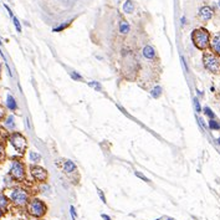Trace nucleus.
I'll return each mask as SVG.
<instances>
[{"instance_id":"473e14b6","label":"nucleus","mask_w":220,"mask_h":220,"mask_svg":"<svg viewBox=\"0 0 220 220\" xmlns=\"http://www.w3.org/2000/svg\"><path fill=\"white\" fill-rule=\"evenodd\" d=\"M185 24V18L183 16V18H182V25H184Z\"/></svg>"},{"instance_id":"e433bc0d","label":"nucleus","mask_w":220,"mask_h":220,"mask_svg":"<svg viewBox=\"0 0 220 220\" xmlns=\"http://www.w3.org/2000/svg\"><path fill=\"white\" fill-rule=\"evenodd\" d=\"M0 71H1V65H0Z\"/></svg>"},{"instance_id":"2f4dec72","label":"nucleus","mask_w":220,"mask_h":220,"mask_svg":"<svg viewBox=\"0 0 220 220\" xmlns=\"http://www.w3.org/2000/svg\"><path fill=\"white\" fill-rule=\"evenodd\" d=\"M102 218L105 219V220H112V219L108 217V215H106V214H102Z\"/></svg>"},{"instance_id":"4468645a","label":"nucleus","mask_w":220,"mask_h":220,"mask_svg":"<svg viewBox=\"0 0 220 220\" xmlns=\"http://www.w3.org/2000/svg\"><path fill=\"white\" fill-rule=\"evenodd\" d=\"M123 11L126 12V14H132V12L134 11V4H133V1L127 0V1L123 4Z\"/></svg>"},{"instance_id":"9b49d317","label":"nucleus","mask_w":220,"mask_h":220,"mask_svg":"<svg viewBox=\"0 0 220 220\" xmlns=\"http://www.w3.org/2000/svg\"><path fill=\"white\" fill-rule=\"evenodd\" d=\"M143 56L146 57V59L148 60H154L156 59V51L154 49H153L152 46H149V45H147V46L143 47Z\"/></svg>"},{"instance_id":"72a5a7b5","label":"nucleus","mask_w":220,"mask_h":220,"mask_svg":"<svg viewBox=\"0 0 220 220\" xmlns=\"http://www.w3.org/2000/svg\"><path fill=\"white\" fill-rule=\"evenodd\" d=\"M1 215H3V210L0 209V219H1Z\"/></svg>"},{"instance_id":"f704fd0d","label":"nucleus","mask_w":220,"mask_h":220,"mask_svg":"<svg viewBox=\"0 0 220 220\" xmlns=\"http://www.w3.org/2000/svg\"><path fill=\"white\" fill-rule=\"evenodd\" d=\"M218 143L220 144V137H219V138H218Z\"/></svg>"},{"instance_id":"f8f14e48","label":"nucleus","mask_w":220,"mask_h":220,"mask_svg":"<svg viewBox=\"0 0 220 220\" xmlns=\"http://www.w3.org/2000/svg\"><path fill=\"white\" fill-rule=\"evenodd\" d=\"M6 107L9 108L10 111H15L16 108H18V103H16V99L15 97L12 96V95L8 93L6 96Z\"/></svg>"},{"instance_id":"6e6552de","label":"nucleus","mask_w":220,"mask_h":220,"mask_svg":"<svg viewBox=\"0 0 220 220\" xmlns=\"http://www.w3.org/2000/svg\"><path fill=\"white\" fill-rule=\"evenodd\" d=\"M199 18H200L201 20H204V21H208V20H210L211 18H213V10H211V8L209 6H203L200 10H199Z\"/></svg>"},{"instance_id":"a878e982","label":"nucleus","mask_w":220,"mask_h":220,"mask_svg":"<svg viewBox=\"0 0 220 220\" xmlns=\"http://www.w3.org/2000/svg\"><path fill=\"white\" fill-rule=\"evenodd\" d=\"M134 175H136V177H138V178H140V179H142L143 182H149L148 178H147V177H144L143 174H142V173H139V172H136V173H134Z\"/></svg>"},{"instance_id":"c9c22d12","label":"nucleus","mask_w":220,"mask_h":220,"mask_svg":"<svg viewBox=\"0 0 220 220\" xmlns=\"http://www.w3.org/2000/svg\"><path fill=\"white\" fill-rule=\"evenodd\" d=\"M165 220H173L172 218H167V219H165Z\"/></svg>"},{"instance_id":"1a4fd4ad","label":"nucleus","mask_w":220,"mask_h":220,"mask_svg":"<svg viewBox=\"0 0 220 220\" xmlns=\"http://www.w3.org/2000/svg\"><path fill=\"white\" fill-rule=\"evenodd\" d=\"M210 49L213 50L215 55L220 56V35H215L210 41Z\"/></svg>"},{"instance_id":"cd10ccee","label":"nucleus","mask_w":220,"mask_h":220,"mask_svg":"<svg viewBox=\"0 0 220 220\" xmlns=\"http://www.w3.org/2000/svg\"><path fill=\"white\" fill-rule=\"evenodd\" d=\"M97 193H98V195H99V198H101V200H102L103 203H106V198H105V195H103L102 190H99V189H97Z\"/></svg>"},{"instance_id":"c85d7f7f","label":"nucleus","mask_w":220,"mask_h":220,"mask_svg":"<svg viewBox=\"0 0 220 220\" xmlns=\"http://www.w3.org/2000/svg\"><path fill=\"white\" fill-rule=\"evenodd\" d=\"M4 117H5V110L3 107H0V121H3Z\"/></svg>"},{"instance_id":"423d86ee","label":"nucleus","mask_w":220,"mask_h":220,"mask_svg":"<svg viewBox=\"0 0 220 220\" xmlns=\"http://www.w3.org/2000/svg\"><path fill=\"white\" fill-rule=\"evenodd\" d=\"M10 199H11V201L14 203L15 205H18V206H24V205H26V204H27L29 195H27V193L25 192L24 189H21V188H15V189H12V190H11V193H10Z\"/></svg>"},{"instance_id":"c756f323","label":"nucleus","mask_w":220,"mask_h":220,"mask_svg":"<svg viewBox=\"0 0 220 220\" xmlns=\"http://www.w3.org/2000/svg\"><path fill=\"white\" fill-rule=\"evenodd\" d=\"M180 60H182V65H183L184 70H185V71H188V66H186V64H185V59H184L183 56H180Z\"/></svg>"},{"instance_id":"412c9836","label":"nucleus","mask_w":220,"mask_h":220,"mask_svg":"<svg viewBox=\"0 0 220 220\" xmlns=\"http://www.w3.org/2000/svg\"><path fill=\"white\" fill-rule=\"evenodd\" d=\"M88 86H90V87H93V88L96 90V91H102V86H101V84H99V82H97V81H90V82H88Z\"/></svg>"},{"instance_id":"6ab92c4d","label":"nucleus","mask_w":220,"mask_h":220,"mask_svg":"<svg viewBox=\"0 0 220 220\" xmlns=\"http://www.w3.org/2000/svg\"><path fill=\"white\" fill-rule=\"evenodd\" d=\"M8 204H9V200H8V198L4 195V194L0 193V209L4 210L8 206Z\"/></svg>"},{"instance_id":"bb28decb","label":"nucleus","mask_w":220,"mask_h":220,"mask_svg":"<svg viewBox=\"0 0 220 220\" xmlns=\"http://www.w3.org/2000/svg\"><path fill=\"white\" fill-rule=\"evenodd\" d=\"M70 213H71V217H72V220H76L77 215H76V210H75V206H70Z\"/></svg>"},{"instance_id":"ddd939ff","label":"nucleus","mask_w":220,"mask_h":220,"mask_svg":"<svg viewBox=\"0 0 220 220\" xmlns=\"http://www.w3.org/2000/svg\"><path fill=\"white\" fill-rule=\"evenodd\" d=\"M4 124H5V127L8 128V130H10L12 131L15 128V118H14V116L10 114V116H8V117L5 118V121H4Z\"/></svg>"},{"instance_id":"dca6fc26","label":"nucleus","mask_w":220,"mask_h":220,"mask_svg":"<svg viewBox=\"0 0 220 220\" xmlns=\"http://www.w3.org/2000/svg\"><path fill=\"white\" fill-rule=\"evenodd\" d=\"M29 159H30L32 163H39V162L41 160V156L39 154V153L34 152V151H30L29 152Z\"/></svg>"},{"instance_id":"9d476101","label":"nucleus","mask_w":220,"mask_h":220,"mask_svg":"<svg viewBox=\"0 0 220 220\" xmlns=\"http://www.w3.org/2000/svg\"><path fill=\"white\" fill-rule=\"evenodd\" d=\"M62 169H64V172H65L66 174H71V173L76 172L77 167H76V164H75L72 160H69V159H67V160H65L64 165H62Z\"/></svg>"},{"instance_id":"39448f33","label":"nucleus","mask_w":220,"mask_h":220,"mask_svg":"<svg viewBox=\"0 0 220 220\" xmlns=\"http://www.w3.org/2000/svg\"><path fill=\"white\" fill-rule=\"evenodd\" d=\"M10 177L16 182H23L25 178V165L21 160L14 159L10 165Z\"/></svg>"},{"instance_id":"5701e85b","label":"nucleus","mask_w":220,"mask_h":220,"mask_svg":"<svg viewBox=\"0 0 220 220\" xmlns=\"http://www.w3.org/2000/svg\"><path fill=\"white\" fill-rule=\"evenodd\" d=\"M12 21H14V25H15V27H16V31H18V32H21V25H20V21L18 20V18L12 16Z\"/></svg>"},{"instance_id":"f257e3e1","label":"nucleus","mask_w":220,"mask_h":220,"mask_svg":"<svg viewBox=\"0 0 220 220\" xmlns=\"http://www.w3.org/2000/svg\"><path fill=\"white\" fill-rule=\"evenodd\" d=\"M192 40L199 50H206L210 46V34L206 29H195L192 32Z\"/></svg>"},{"instance_id":"4c0bfd02","label":"nucleus","mask_w":220,"mask_h":220,"mask_svg":"<svg viewBox=\"0 0 220 220\" xmlns=\"http://www.w3.org/2000/svg\"><path fill=\"white\" fill-rule=\"evenodd\" d=\"M219 6H220V1H219Z\"/></svg>"},{"instance_id":"f03ea898","label":"nucleus","mask_w":220,"mask_h":220,"mask_svg":"<svg viewBox=\"0 0 220 220\" xmlns=\"http://www.w3.org/2000/svg\"><path fill=\"white\" fill-rule=\"evenodd\" d=\"M204 67L211 73H220V57L215 53L205 52L203 56Z\"/></svg>"},{"instance_id":"58836bf2","label":"nucleus","mask_w":220,"mask_h":220,"mask_svg":"<svg viewBox=\"0 0 220 220\" xmlns=\"http://www.w3.org/2000/svg\"><path fill=\"white\" fill-rule=\"evenodd\" d=\"M157 220H158V219H157Z\"/></svg>"},{"instance_id":"20e7f679","label":"nucleus","mask_w":220,"mask_h":220,"mask_svg":"<svg viewBox=\"0 0 220 220\" xmlns=\"http://www.w3.org/2000/svg\"><path fill=\"white\" fill-rule=\"evenodd\" d=\"M9 140L11 143V146L14 147V149L20 154H24L25 151L27 148V140L26 138L19 132H14L10 137H9Z\"/></svg>"},{"instance_id":"a211bd4d","label":"nucleus","mask_w":220,"mask_h":220,"mask_svg":"<svg viewBox=\"0 0 220 220\" xmlns=\"http://www.w3.org/2000/svg\"><path fill=\"white\" fill-rule=\"evenodd\" d=\"M209 128L210 130H213V131H219L220 130V123L217 121V119H209Z\"/></svg>"},{"instance_id":"aec40b11","label":"nucleus","mask_w":220,"mask_h":220,"mask_svg":"<svg viewBox=\"0 0 220 220\" xmlns=\"http://www.w3.org/2000/svg\"><path fill=\"white\" fill-rule=\"evenodd\" d=\"M204 114L206 116V117H209V119H214L215 118V113L211 111L210 107H205L204 108Z\"/></svg>"},{"instance_id":"b1692460","label":"nucleus","mask_w":220,"mask_h":220,"mask_svg":"<svg viewBox=\"0 0 220 220\" xmlns=\"http://www.w3.org/2000/svg\"><path fill=\"white\" fill-rule=\"evenodd\" d=\"M193 103H194V108H195L197 113H199V112H201V107H200V103H199V99L195 97L193 99Z\"/></svg>"},{"instance_id":"7c9ffc66","label":"nucleus","mask_w":220,"mask_h":220,"mask_svg":"<svg viewBox=\"0 0 220 220\" xmlns=\"http://www.w3.org/2000/svg\"><path fill=\"white\" fill-rule=\"evenodd\" d=\"M4 152H5V151H4V146L0 143V160H1L3 157H4Z\"/></svg>"},{"instance_id":"2eb2a0df","label":"nucleus","mask_w":220,"mask_h":220,"mask_svg":"<svg viewBox=\"0 0 220 220\" xmlns=\"http://www.w3.org/2000/svg\"><path fill=\"white\" fill-rule=\"evenodd\" d=\"M130 24H128L127 21H124V20H122L121 23H119V32H121L122 35H127L128 32H130Z\"/></svg>"},{"instance_id":"f3484780","label":"nucleus","mask_w":220,"mask_h":220,"mask_svg":"<svg viewBox=\"0 0 220 220\" xmlns=\"http://www.w3.org/2000/svg\"><path fill=\"white\" fill-rule=\"evenodd\" d=\"M162 92H163V90H162L160 86H154V87L152 88V91H151V95H152L153 98H159L160 95H162Z\"/></svg>"},{"instance_id":"7ed1b4c3","label":"nucleus","mask_w":220,"mask_h":220,"mask_svg":"<svg viewBox=\"0 0 220 220\" xmlns=\"http://www.w3.org/2000/svg\"><path fill=\"white\" fill-rule=\"evenodd\" d=\"M46 210H47V208H46V205H45V203L42 200H40V199L35 198L29 201V204H27L29 214L35 218H42L45 213H46Z\"/></svg>"},{"instance_id":"393cba45","label":"nucleus","mask_w":220,"mask_h":220,"mask_svg":"<svg viewBox=\"0 0 220 220\" xmlns=\"http://www.w3.org/2000/svg\"><path fill=\"white\" fill-rule=\"evenodd\" d=\"M71 77L73 78L75 81H82V80H84L81 75H80V73H77L76 71H72V72H71Z\"/></svg>"},{"instance_id":"0eeeda50","label":"nucleus","mask_w":220,"mask_h":220,"mask_svg":"<svg viewBox=\"0 0 220 220\" xmlns=\"http://www.w3.org/2000/svg\"><path fill=\"white\" fill-rule=\"evenodd\" d=\"M30 173H31V177L34 178L36 182H41V183H44V182L47 179V175H49L46 169L42 167H39V165H31Z\"/></svg>"},{"instance_id":"4be33fe9","label":"nucleus","mask_w":220,"mask_h":220,"mask_svg":"<svg viewBox=\"0 0 220 220\" xmlns=\"http://www.w3.org/2000/svg\"><path fill=\"white\" fill-rule=\"evenodd\" d=\"M70 23H71V21H66V23H64V24H61L60 26H57V27H55V29H53V31H55V32L62 31V30H64V29H66V27L69 26V25H70Z\"/></svg>"}]
</instances>
